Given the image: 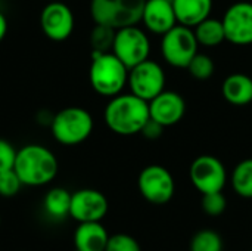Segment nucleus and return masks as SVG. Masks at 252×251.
Here are the masks:
<instances>
[{"instance_id": "nucleus-1", "label": "nucleus", "mask_w": 252, "mask_h": 251, "mask_svg": "<svg viewBox=\"0 0 252 251\" xmlns=\"http://www.w3.org/2000/svg\"><path fill=\"white\" fill-rule=\"evenodd\" d=\"M103 120L115 135H139L149 120V104L133 93H120L108 102Z\"/></svg>"}, {"instance_id": "nucleus-2", "label": "nucleus", "mask_w": 252, "mask_h": 251, "mask_svg": "<svg viewBox=\"0 0 252 251\" xmlns=\"http://www.w3.org/2000/svg\"><path fill=\"white\" fill-rule=\"evenodd\" d=\"M13 170L24 186H43L56 178L59 163L49 148L38 143H30L16 151Z\"/></svg>"}, {"instance_id": "nucleus-3", "label": "nucleus", "mask_w": 252, "mask_h": 251, "mask_svg": "<svg viewBox=\"0 0 252 251\" xmlns=\"http://www.w3.org/2000/svg\"><path fill=\"white\" fill-rule=\"evenodd\" d=\"M89 80L93 90L100 96H117L128 80V68L112 53H92Z\"/></svg>"}, {"instance_id": "nucleus-4", "label": "nucleus", "mask_w": 252, "mask_h": 251, "mask_svg": "<svg viewBox=\"0 0 252 251\" xmlns=\"http://www.w3.org/2000/svg\"><path fill=\"white\" fill-rule=\"evenodd\" d=\"M93 117L81 107H68L61 109L52 120L53 138L65 146L83 143L93 132Z\"/></svg>"}, {"instance_id": "nucleus-5", "label": "nucleus", "mask_w": 252, "mask_h": 251, "mask_svg": "<svg viewBox=\"0 0 252 251\" xmlns=\"http://www.w3.org/2000/svg\"><path fill=\"white\" fill-rule=\"evenodd\" d=\"M146 0H92L90 15L96 24L115 30L142 22Z\"/></svg>"}, {"instance_id": "nucleus-6", "label": "nucleus", "mask_w": 252, "mask_h": 251, "mask_svg": "<svg viewBox=\"0 0 252 251\" xmlns=\"http://www.w3.org/2000/svg\"><path fill=\"white\" fill-rule=\"evenodd\" d=\"M199 43L193 28L177 24L161 37V55L164 61L174 68H188L198 53Z\"/></svg>"}, {"instance_id": "nucleus-7", "label": "nucleus", "mask_w": 252, "mask_h": 251, "mask_svg": "<svg viewBox=\"0 0 252 251\" xmlns=\"http://www.w3.org/2000/svg\"><path fill=\"white\" fill-rule=\"evenodd\" d=\"M112 53L130 70L149 59L151 40L148 34L137 25L120 28L115 33Z\"/></svg>"}, {"instance_id": "nucleus-8", "label": "nucleus", "mask_w": 252, "mask_h": 251, "mask_svg": "<svg viewBox=\"0 0 252 251\" xmlns=\"http://www.w3.org/2000/svg\"><path fill=\"white\" fill-rule=\"evenodd\" d=\"M137 188L148 203L162 206L173 200L176 182L168 169L159 164H151L140 172L137 178Z\"/></svg>"}, {"instance_id": "nucleus-9", "label": "nucleus", "mask_w": 252, "mask_h": 251, "mask_svg": "<svg viewBox=\"0 0 252 251\" xmlns=\"http://www.w3.org/2000/svg\"><path fill=\"white\" fill-rule=\"evenodd\" d=\"M189 179L202 195L223 191L227 183V170L214 155H199L189 167Z\"/></svg>"}, {"instance_id": "nucleus-10", "label": "nucleus", "mask_w": 252, "mask_h": 251, "mask_svg": "<svg viewBox=\"0 0 252 251\" xmlns=\"http://www.w3.org/2000/svg\"><path fill=\"white\" fill-rule=\"evenodd\" d=\"M127 84L133 95L149 102L165 90L164 68L158 62L146 59L128 70Z\"/></svg>"}, {"instance_id": "nucleus-11", "label": "nucleus", "mask_w": 252, "mask_h": 251, "mask_svg": "<svg viewBox=\"0 0 252 251\" xmlns=\"http://www.w3.org/2000/svg\"><path fill=\"white\" fill-rule=\"evenodd\" d=\"M108 198L97 189L84 188L71 194L69 216L78 222H102L108 215Z\"/></svg>"}, {"instance_id": "nucleus-12", "label": "nucleus", "mask_w": 252, "mask_h": 251, "mask_svg": "<svg viewBox=\"0 0 252 251\" xmlns=\"http://www.w3.org/2000/svg\"><path fill=\"white\" fill-rule=\"evenodd\" d=\"M226 40L235 46L252 44V3L236 1L227 7L221 18Z\"/></svg>"}, {"instance_id": "nucleus-13", "label": "nucleus", "mask_w": 252, "mask_h": 251, "mask_svg": "<svg viewBox=\"0 0 252 251\" xmlns=\"http://www.w3.org/2000/svg\"><path fill=\"white\" fill-rule=\"evenodd\" d=\"M74 13L62 1H49L40 13V27L44 36L53 41L66 40L74 31Z\"/></svg>"}, {"instance_id": "nucleus-14", "label": "nucleus", "mask_w": 252, "mask_h": 251, "mask_svg": "<svg viewBox=\"0 0 252 251\" xmlns=\"http://www.w3.org/2000/svg\"><path fill=\"white\" fill-rule=\"evenodd\" d=\"M149 104V118L164 127L180 123L186 112V102L183 96L174 90H162Z\"/></svg>"}, {"instance_id": "nucleus-15", "label": "nucleus", "mask_w": 252, "mask_h": 251, "mask_svg": "<svg viewBox=\"0 0 252 251\" xmlns=\"http://www.w3.org/2000/svg\"><path fill=\"white\" fill-rule=\"evenodd\" d=\"M142 22L148 31L158 36H164L179 24L171 0H146Z\"/></svg>"}, {"instance_id": "nucleus-16", "label": "nucleus", "mask_w": 252, "mask_h": 251, "mask_svg": "<svg viewBox=\"0 0 252 251\" xmlns=\"http://www.w3.org/2000/svg\"><path fill=\"white\" fill-rule=\"evenodd\" d=\"M108 240L109 234L100 222L78 223L74 232V246L80 251H105Z\"/></svg>"}, {"instance_id": "nucleus-17", "label": "nucleus", "mask_w": 252, "mask_h": 251, "mask_svg": "<svg viewBox=\"0 0 252 251\" xmlns=\"http://www.w3.org/2000/svg\"><path fill=\"white\" fill-rule=\"evenodd\" d=\"M221 95L226 102L235 107H245L252 102V77L244 72L227 75L221 84Z\"/></svg>"}, {"instance_id": "nucleus-18", "label": "nucleus", "mask_w": 252, "mask_h": 251, "mask_svg": "<svg viewBox=\"0 0 252 251\" xmlns=\"http://www.w3.org/2000/svg\"><path fill=\"white\" fill-rule=\"evenodd\" d=\"M177 22L186 27H196L207 19L213 10V0H171Z\"/></svg>"}, {"instance_id": "nucleus-19", "label": "nucleus", "mask_w": 252, "mask_h": 251, "mask_svg": "<svg viewBox=\"0 0 252 251\" xmlns=\"http://www.w3.org/2000/svg\"><path fill=\"white\" fill-rule=\"evenodd\" d=\"M193 33L199 46H205V47H216L226 40L223 21L211 16H208L196 27H193Z\"/></svg>"}, {"instance_id": "nucleus-20", "label": "nucleus", "mask_w": 252, "mask_h": 251, "mask_svg": "<svg viewBox=\"0 0 252 251\" xmlns=\"http://www.w3.org/2000/svg\"><path fill=\"white\" fill-rule=\"evenodd\" d=\"M71 194L65 188H52L43 200L46 215L53 220H62L69 216Z\"/></svg>"}, {"instance_id": "nucleus-21", "label": "nucleus", "mask_w": 252, "mask_h": 251, "mask_svg": "<svg viewBox=\"0 0 252 251\" xmlns=\"http://www.w3.org/2000/svg\"><path fill=\"white\" fill-rule=\"evenodd\" d=\"M230 185L236 195L252 200V158L238 163L230 175Z\"/></svg>"}, {"instance_id": "nucleus-22", "label": "nucleus", "mask_w": 252, "mask_h": 251, "mask_svg": "<svg viewBox=\"0 0 252 251\" xmlns=\"http://www.w3.org/2000/svg\"><path fill=\"white\" fill-rule=\"evenodd\" d=\"M189 251H223V238L214 229H201L192 237Z\"/></svg>"}, {"instance_id": "nucleus-23", "label": "nucleus", "mask_w": 252, "mask_h": 251, "mask_svg": "<svg viewBox=\"0 0 252 251\" xmlns=\"http://www.w3.org/2000/svg\"><path fill=\"white\" fill-rule=\"evenodd\" d=\"M115 33H117V30L112 27L96 24L90 34V44H92L93 52H96V53L112 52Z\"/></svg>"}, {"instance_id": "nucleus-24", "label": "nucleus", "mask_w": 252, "mask_h": 251, "mask_svg": "<svg viewBox=\"0 0 252 251\" xmlns=\"http://www.w3.org/2000/svg\"><path fill=\"white\" fill-rule=\"evenodd\" d=\"M188 71L196 80H208L213 77L216 71V64L211 56L198 52L188 65Z\"/></svg>"}, {"instance_id": "nucleus-25", "label": "nucleus", "mask_w": 252, "mask_h": 251, "mask_svg": "<svg viewBox=\"0 0 252 251\" xmlns=\"http://www.w3.org/2000/svg\"><path fill=\"white\" fill-rule=\"evenodd\" d=\"M201 207L204 210L205 215L217 217L220 215H223L227 209V200L223 194V191L219 192H210V194H204L202 200H201Z\"/></svg>"}, {"instance_id": "nucleus-26", "label": "nucleus", "mask_w": 252, "mask_h": 251, "mask_svg": "<svg viewBox=\"0 0 252 251\" xmlns=\"http://www.w3.org/2000/svg\"><path fill=\"white\" fill-rule=\"evenodd\" d=\"M22 186L24 183L21 182L19 176L16 175L13 169L0 172V197L12 198L21 191Z\"/></svg>"}, {"instance_id": "nucleus-27", "label": "nucleus", "mask_w": 252, "mask_h": 251, "mask_svg": "<svg viewBox=\"0 0 252 251\" xmlns=\"http://www.w3.org/2000/svg\"><path fill=\"white\" fill-rule=\"evenodd\" d=\"M105 251H142V247L134 237L120 232L109 235Z\"/></svg>"}, {"instance_id": "nucleus-28", "label": "nucleus", "mask_w": 252, "mask_h": 251, "mask_svg": "<svg viewBox=\"0 0 252 251\" xmlns=\"http://www.w3.org/2000/svg\"><path fill=\"white\" fill-rule=\"evenodd\" d=\"M16 158V149L10 142L0 138V172L13 169Z\"/></svg>"}, {"instance_id": "nucleus-29", "label": "nucleus", "mask_w": 252, "mask_h": 251, "mask_svg": "<svg viewBox=\"0 0 252 251\" xmlns=\"http://www.w3.org/2000/svg\"><path fill=\"white\" fill-rule=\"evenodd\" d=\"M164 126H161L159 123H157V121H154V120H148V123L145 124V127L142 129V135L146 138V139H151V141H155V139H158V138H161L162 136V132H164Z\"/></svg>"}, {"instance_id": "nucleus-30", "label": "nucleus", "mask_w": 252, "mask_h": 251, "mask_svg": "<svg viewBox=\"0 0 252 251\" xmlns=\"http://www.w3.org/2000/svg\"><path fill=\"white\" fill-rule=\"evenodd\" d=\"M6 33H7V19H6V16L0 12V41L4 38Z\"/></svg>"}, {"instance_id": "nucleus-31", "label": "nucleus", "mask_w": 252, "mask_h": 251, "mask_svg": "<svg viewBox=\"0 0 252 251\" xmlns=\"http://www.w3.org/2000/svg\"><path fill=\"white\" fill-rule=\"evenodd\" d=\"M0 225H1V216H0Z\"/></svg>"}, {"instance_id": "nucleus-32", "label": "nucleus", "mask_w": 252, "mask_h": 251, "mask_svg": "<svg viewBox=\"0 0 252 251\" xmlns=\"http://www.w3.org/2000/svg\"><path fill=\"white\" fill-rule=\"evenodd\" d=\"M47 1H52V0H47Z\"/></svg>"}, {"instance_id": "nucleus-33", "label": "nucleus", "mask_w": 252, "mask_h": 251, "mask_svg": "<svg viewBox=\"0 0 252 251\" xmlns=\"http://www.w3.org/2000/svg\"><path fill=\"white\" fill-rule=\"evenodd\" d=\"M75 251H80V250H75Z\"/></svg>"}, {"instance_id": "nucleus-34", "label": "nucleus", "mask_w": 252, "mask_h": 251, "mask_svg": "<svg viewBox=\"0 0 252 251\" xmlns=\"http://www.w3.org/2000/svg\"><path fill=\"white\" fill-rule=\"evenodd\" d=\"M251 251H252V249H251Z\"/></svg>"}]
</instances>
